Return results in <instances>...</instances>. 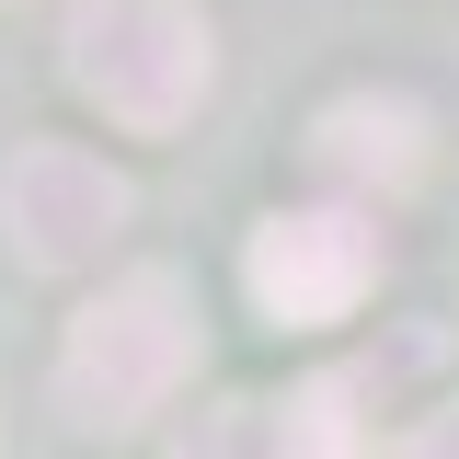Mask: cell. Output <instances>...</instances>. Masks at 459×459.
I'll list each match as a JSON object with an SVG mask.
<instances>
[{
	"label": "cell",
	"mask_w": 459,
	"mask_h": 459,
	"mask_svg": "<svg viewBox=\"0 0 459 459\" xmlns=\"http://www.w3.org/2000/svg\"><path fill=\"white\" fill-rule=\"evenodd\" d=\"M195 379V299L172 264H138V276H115L69 344H57V413L69 425H150L172 391Z\"/></svg>",
	"instance_id": "obj_1"
},
{
	"label": "cell",
	"mask_w": 459,
	"mask_h": 459,
	"mask_svg": "<svg viewBox=\"0 0 459 459\" xmlns=\"http://www.w3.org/2000/svg\"><path fill=\"white\" fill-rule=\"evenodd\" d=\"M69 81L115 115V126H184L207 92V12L195 0H81L69 12Z\"/></svg>",
	"instance_id": "obj_2"
},
{
	"label": "cell",
	"mask_w": 459,
	"mask_h": 459,
	"mask_svg": "<svg viewBox=\"0 0 459 459\" xmlns=\"http://www.w3.org/2000/svg\"><path fill=\"white\" fill-rule=\"evenodd\" d=\"M0 230L35 276H69V264H104V241L126 230V172H104L69 138H35L0 172Z\"/></svg>",
	"instance_id": "obj_3"
},
{
	"label": "cell",
	"mask_w": 459,
	"mask_h": 459,
	"mask_svg": "<svg viewBox=\"0 0 459 459\" xmlns=\"http://www.w3.org/2000/svg\"><path fill=\"white\" fill-rule=\"evenodd\" d=\"M241 287L264 322H344L379 287V230L356 207H276L241 253Z\"/></svg>",
	"instance_id": "obj_4"
},
{
	"label": "cell",
	"mask_w": 459,
	"mask_h": 459,
	"mask_svg": "<svg viewBox=\"0 0 459 459\" xmlns=\"http://www.w3.org/2000/svg\"><path fill=\"white\" fill-rule=\"evenodd\" d=\"M344 379H310L287 402H219L195 413V437L172 459H356V413H344Z\"/></svg>",
	"instance_id": "obj_5"
},
{
	"label": "cell",
	"mask_w": 459,
	"mask_h": 459,
	"mask_svg": "<svg viewBox=\"0 0 459 459\" xmlns=\"http://www.w3.org/2000/svg\"><path fill=\"white\" fill-rule=\"evenodd\" d=\"M310 172L344 195H402L425 172V115L402 92H344V104L310 115Z\"/></svg>",
	"instance_id": "obj_6"
},
{
	"label": "cell",
	"mask_w": 459,
	"mask_h": 459,
	"mask_svg": "<svg viewBox=\"0 0 459 459\" xmlns=\"http://www.w3.org/2000/svg\"><path fill=\"white\" fill-rule=\"evenodd\" d=\"M402 459H459V413H425V425L402 437Z\"/></svg>",
	"instance_id": "obj_7"
}]
</instances>
